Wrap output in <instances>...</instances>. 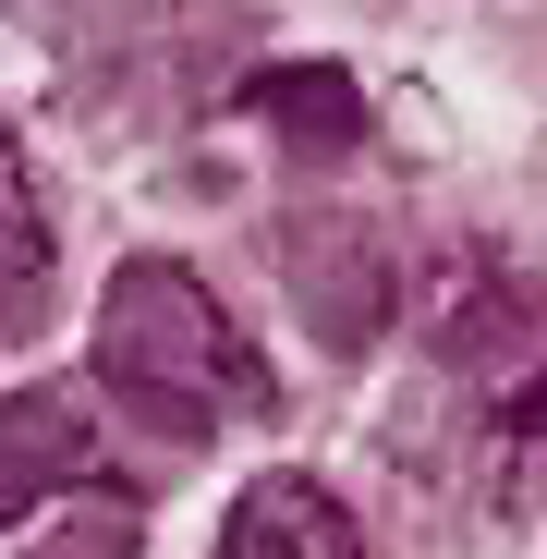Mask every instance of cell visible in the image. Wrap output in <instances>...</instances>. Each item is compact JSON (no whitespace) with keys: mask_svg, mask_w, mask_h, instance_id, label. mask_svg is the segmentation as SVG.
Returning <instances> with one entry per match:
<instances>
[{"mask_svg":"<svg viewBox=\"0 0 547 559\" xmlns=\"http://www.w3.org/2000/svg\"><path fill=\"white\" fill-rule=\"evenodd\" d=\"M61 487L110 499V438L85 426L73 390H13L0 402V535H13L25 511H49Z\"/></svg>","mask_w":547,"mask_h":559,"instance_id":"2","label":"cell"},{"mask_svg":"<svg viewBox=\"0 0 547 559\" xmlns=\"http://www.w3.org/2000/svg\"><path fill=\"white\" fill-rule=\"evenodd\" d=\"M49 305V219H37V182L13 158V134H0V341H25Z\"/></svg>","mask_w":547,"mask_h":559,"instance_id":"5","label":"cell"},{"mask_svg":"<svg viewBox=\"0 0 547 559\" xmlns=\"http://www.w3.org/2000/svg\"><path fill=\"white\" fill-rule=\"evenodd\" d=\"M219 559H365V547H353V523H341V499L317 475H255Z\"/></svg>","mask_w":547,"mask_h":559,"instance_id":"3","label":"cell"},{"mask_svg":"<svg viewBox=\"0 0 547 559\" xmlns=\"http://www.w3.org/2000/svg\"><path fill=\"white\" fill-rule=\"evenodd\" d=\"M243 110H267L293 146H317V158H341L353 134H365V98H353V73H329V61H281V73H255L243 85Z\"/></svg>","mask_w":547,"mask_h":559,"instance_id":"4","label":"cell"},{"mask_svg":"<svg viewBox=\"0 0 547 559\" xmlns=\"http://www.w3.org/2000/svg\"><path fill=\"white\" fill-rule=\"evenodd\" d=\"M98 378L158 414V426H255L267 414V365L255 341L219 317V293L170 255H134L98 305Z\"/></svg>","mask_w":547,"mask_h":559,"instance_id":"1","label":"cell"},{"mask_svg":"<svg viewBox=\"0 0 547 559\" xmlns=\"http://www.w3.org/2000/svg\"><path fill=\"white\" fill-rule=\"evenodd\" d=\"M49 559H134V511H122V499H85L73 535H61Z\"/></svg>","mask_w":547,"mask_h":559,"instance_id":"6","label":"cell"},{"mask_svg":"<svg viewBox=\"0 0 547 559\" xmlns=\"http://www.w3.org/2000/svg\"><path fill=\"white\" fill-rule=\"evenodd\" d=\"M511 426H523V438H547V378H535V390L511 402Z\"/></svg>","mask_w":547,"mask_h":559,"instance_id":"7","label":"cell"}]
</instances>
